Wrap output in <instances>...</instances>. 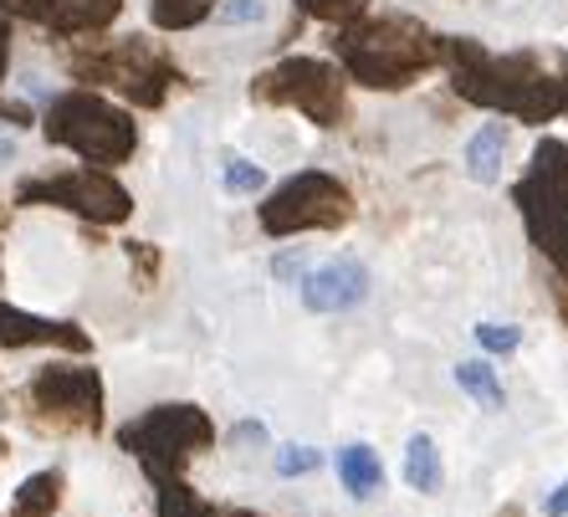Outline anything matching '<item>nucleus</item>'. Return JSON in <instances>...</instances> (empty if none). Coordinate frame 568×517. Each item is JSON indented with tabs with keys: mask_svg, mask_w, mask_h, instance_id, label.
<instances>
[{
	"mask_svg": "<svg viewBox=\"0 0 568 517\" xmlns=\"http://www.w3.org/2000/svg\"><path fill=\"white\" fill-rule=\"evenodd\" d=\"M440 67L450 72L456 98L487 113H503L517 123H554L564 113L568 98V57H554V67L538 52H491L487 41L476 37H446Z\"/></svg>",
	"mask_w": 568,
	"mask_h": 517,
	"instance_id": "1",
	"label": "nucleus"
},
{
	"mask_svg": "<svg viewBox=\"0 0 568 517\" xmlns=\"http://www.w3.org/2000/svg\"><path fill=\"white\" fill-rule=\"evenodd\" d=\"M446 37L430 31L410 11H358L354 21L333 27V57L344 78L369 93H405L425 72L440 67Z\"/></svg>",
	"mask_w": 568,
	"mask_h": 517,
	"instance_id": "2",
	"label": "nucleus"
},
{
	"mask_svg": "<svg viewBox=\"0 0 568 517\" xmlns=\"http://www.w3.org/2000/svg\"><path fill=\"white\" fill-rule=\"evenodd\" d=\"M72 78L88 88H108L133 108H164V98L180 88V67L164 47L149 37H123V41H82L67 52Z\"/></svg>",
	"mask_w": 568,
	"mask_h": 517,
	"instance_id": "3",
	"label": "nucleus"
},
{
	"mask_svg": "<svg viewBox=\"0 0 568 517\" xmlns=\"http://www.w3.org/2000/svg\"><path fill=\"white\" fill-rule=\"evenodd\" d=\"M41 133H47V144L72 149L82 164H98V170L129 164L133 149H139L133 113L119 103H108L93 88H72V93L52 98L47 113H41Z\"/></svg>",
	"mask_w": 568,
	"mask_h": 517,
	"instance_id": "4",
	"label": "nucleus"
},
{
	"mask_svg": "<svg viewBox=\"0 0 568 517\" xmlns=\"http://www.w3.org/2000/svg\"><path fill=\"white\" fill-rule=\"evenodd\" d=\"M513 205L528 226V241L568 282V139H542L528 174L513 185Z\"/></svg>",
	"mask_w": 568,
	"mask_h": 517,
	"instance_id": "5",
	"label": "nucleus"
},
{
	"mask_svg": "<svg viewBox=\"0 0 568 517\" xmlns=\"http://www.w3.org/2000/svg\"><path fill=\"white\" fill-rule=\"evenodd\" d=\"M252 103L262 108H297L317 129H344L348 123V78L338 62L323 57H282L266 72H256Z\"/></svg>",
	"mask_w": 568,
	"mask_h": 517,
	"instance_id": "6",
	"label": "nucleus"
},
{
	"mask_svg": "<svg viewBox=\"0 0 568 517\" xmlns=\"http://www.w3.org/2000/svg\"><path fill=\"white\" fill-rule=\"evenodd\" d=\"M215 425L200 405H154L139 420H129L119 430V446L144 466L149 477H185V466L200 452H211Z\"/></svg>",
	"mask_w": 568,
	"mask_h": 517,
	"instance_id": "7",
	"label": "nucleus"
},
{
	"mask_svg": "<svg viewBox=\"0 0 568 517\" xmlns=\"http://www.w3.org/2000/svg\"><path fill=\"white\" fill-rule=\"evenodd\" d=\"M354 190L338 180V174H323V170H303L282 180L272 195L262 200V221L266 236H307V231H344L354 221Z\"/></svg>",
	"mask_w": 568,
	"mask_h": 517,
	"instance_id": "8",
	"label": "nucleus"
},
{
	"mask_svg": "<svg viewBox=\"0 0 568 517\" xmlns=\"http://www.w3.org/2000/svg\"><path fill=\"white\" fill-rule=\"evenodd\" d=\"M21 405L41 430H98L103 425V379L88 364H52L41 369L27 389H21Z\"/></svg>",
	"mask_w": 568,
	"mask_h": 517,
	"instance_id": "9",
	"label": "nucleus"
},
{
	"mask_svg": "<svg viewBox=\"0 0 568 517\" xmlns=\"http://www.w3.org/2000/svg\"><path fill=\"white\" fill-rule=\"evenodd\" d=\"M16 205H57V211H72L93 226H119L129 221L133 195L98 164H78V170H57L41 174V180H27L16 190Z\"/></svg>",
	"mask_w": 568,
	"mask_h": 517,
	"instance_id": "10",
	"label": "nucleus"
},
{
	"mask_svg": "<svg viewBox=\"0 0 568 517\" xmlns=\"http://www.w3.org/2000/svg\"><path fill=\"white\" fill-rule=\"evenodd\" d=\"M123 0H0V16H21V21H37L41 31L52 37H98L119 21Z\"/></svg>",
	"mask_w": 568,
	"mask_h": 517,
	"instance_id": "11",
	"label": "nucleus"
},
{
	"mask_svg": "<svg viewBox=\"0 0 568 517\" xmlns=\"http://www.w3.org/2000/svg\"><path fill=\"white\" fill-rule=\"evenodd\" d=\"M369 287H374V277L358 256H333V262L313 266L303 277V307L307 313H323V318L354 313V307L369 297Z\"/></svg>",
	"mask_w": 568,
	"mask_h": 517,
	"instance_id": "12",
	"label": "nucleus"
},
{
	"mask_svg": "<svg viewBox=\"0 0 568 517\" xmlns=\"http://www.w3.org/2000/svg\"><path fill=\"white\" fill-rule=\"evenodd\" d=\"M0 344H6V348L47 344V348H72V354H88V348H93V338H88L78 323H52V318H37V313H21V307L0 303Z\"/></svg>",
	"mask_w": 568,
	"mask_h": 517,
	"instance_id": "13",
	"label": "nucleus"
},
{
	"mask_svg": "<svg viewBox=\"0 0 568 517\" xmlns=\"http://www.w3.org/2000/svg\"><path fill=\"white\" fill-rule=\"evenodd\" d=\"M507 149H513V129L503 119L497 123H481L466 144V174L476 185H497L503 180V164H507Z\"/></svg>",
	"mask_w": 568,
	"mask_h": 517,
	"instance_id": "14",
	"label": "nucleus"
},
{
	"mask_svg": "<svg viewBox=\"0 0 568 517\" xmlns=\"http://www.w3.org/2000/svg\"><path fill=\"white\" fill-rule=\"evenodd\" d=\"M338 481H344V491L354 497V503H374L384 491V462L374 446H364V440H354V446H344L338 452Z\"/></svg>",
	"mask_w": 568,
	"mask_h": 517,
	"instance_id": "15",
	"label": "nucleus"
},
{
	"mask_svg": "<svg viewBox=\"0 0 568 517\" xmlns=\"http://www.w3.org/2000/svg\"><path fill=\"white\" fill-rule=\"evenodd\" d=\"M405 481L420 497H436L446 487V466H440V452L430 436H410V446H405Z\"/></svg>",
	"mask_w": 568,
	"mask_h": 517,
	"instance_id": "16",
	"label": "nucleus"
},
{
	"mask_svg": "<svg viewBox=\"0 0 568 517\" xmlns=\"http://www.w3.org/2000/svg\"><path fill=\"white\" fill-rule=\"evenodd\" d=\"M62 507V472H37L21 481L11 503V517H52Z\"/></svg>",
	"mask_w": 568,
	"mask_h": 517,
	"instance_id": "17",
	"label": "nucleus"
},
{
	"mask_svg": "<svg viewBox=\"0 0 568 517\" xmlns=\"http://www.w3.org/2000/svg\"><path fill=\"white\" fill-rule=\"evenodd\" d=\"M456 385H462L481 410H507V389H503V379H497V369H491L487 358H466V364H456Z\"/></svg>",
	"mask_w": 568,
	"mask_h": 517,
	"instance_id": "18",
	"label": "nucleus"
},
{
	"mask_svg": "<svg viewBox=\"0 0 568 517\" xmlns=\"http://www.w3.org/2000/svg\"><path fill=\"white\" fill-rule=\"evenodd\" d=\"M215 0H149V21L159 31H190L200 21H211Z\"/></svg>",
	"mask_w": 568,
	"mask_h": 517,
	"instance_id": "19",
	"label": "nucleus"
},
{
	"mask_svg": "<svg viewBox=\"0 0 568 517\" xmlns=\"http://www.w3.org/2000/svg\"><path fill=\"white\" fill-rule=\"evenodd\" d=\"M159 517H215V507L205 497L190 491L185 477H159Z\"/></svg>",
	"mask_w": 568,
	"mask_h": 517,
	"instance_id": "20",
	"label": "nucleus"
},
{
	"mask_svg": "<svg viewBox=\"0 0 568 517\" xmlns=\"http://www.w3.org/2000/svg\"><path fill=\"white\" fill-rule=\"evenodd\" d=\"M221 185H225V195H256V190L266 185V170L252 160H225Z\"/></svg>",
	"mask_w": 568,
	"mask_h": 517,
	"instance_id": "21",
	"label": "nucleus"
},
{
	"mask_svg": "<svg viewBox=\"0 0 568 517\" xmlns=\"http://www.w3.org/2000/svg\"><path fill=\"white\" fill-rule=\"evenodd\" d=\"M297 11L313 16V21L338 27V21H354L358 11H369V0H297Z\"/></svg>",
	"mask_w": 568,
	"mask_h": 517,
	"instance_id": "22",
	"label": "nucleus"
},
{
	"mask_svg": "<svg viewBox=\"0 0 568 517\" xmlns=\"http://www.w3.org/2000/svg\"><path fill=\"white\" fill-rule=\"evenodd\" d=\"M476 344L487 348V354H513L523 344V333L513 323H476Z\"/></svg>",
	"mask_w": 568,
	"mask_h": 517,
	"instance_id": "23",
	"label": "nucleus"
},
{
	"mask_svg": "<svg viewBox=\"0 0 568 517\" xmlns=\"http://www.w3.org/2000/svg\"><path fill=\"white\" fill-rule=\"evenodd\" d=\"M211 16L221 21V27H252V21H262L266 16V6L262 0H221Z\"/></svg>",
	"mask_w": 568,
	"mask_h": 517,
	"instance_id": "24",
	"label": "nucleus"
},
{
	"mask_svg": "<svg viewBox=\"0 0 568 517\" xmlns=\"http://www.w3.org/2000/svg\"><path fill=\"white\" fill-rule=\"evenodd\" d=\"M317 462H323V456H317L313 446H282L277 452V477H307Z\"/></svg>",
	"mask_w": 568,
	"mask_h": 517,
	"instance_id": "25",
	"label": "nucleus"
},
{
	"mask_svg": "<svg viewBox=\"0 0 568 517\" xmlns=\"http://www.w3.org/2000/svg\"><path fill=\"white\" fill-rule=\"evenodd\" d=\"M129 262L139 266V282H144V287L159 277V252L149 246V241H129Z\"/></svg>",
	"mask_w": 568,
	"mask_h": 517,
	"instance_id": "26",
	"label": "nucleus"
},
{
	"mask_svg": "<svg viewBox=\"0 0 568 517\" xmlns=\"http://www.w3.org/2000/svg\"><path fill=\"white\" fill-rule=\"evenodd\" d=\"M277 277H282V282H292V277L303 282V277H307V256H303V252H297V256H282V262H277Z\"/></svg>",
	"mask_w": 568,
	"mask_h": 517,
	"instance_id": "27",
	"label": "nucleus"
},
{
	"mask_svg": "<svg viewBox=\"0 0 568 517\" xmlns=\"http://www.w3.org/2000/svg\"><path fill=\"white\" fill-rule=\"evenodd\" d=\"M548 517H568V477L554 487V497H548V507H542Z\"/></svg>",
	"mask_w": 568,
	"mask_h": 517,
	"instance_id": "28",
	"label": "nucleus"
},
{
	"mask_svg": "<svg viewBox=\"0 0 568 517\" xmlns=\"http://www.w3.org/2000/svg\"><path fill=\"white\" fill-rule=\"evenodd\" d=\"M6 62H11V16H0V78H6Z\"/></svg>",
	"mask_w": 568,
	"mask_h": 517,
	"instance_id": "29",
	"label": "nucleus"
},
{
	"mask_svg": "<svg viewBox=\"0 0 568 517\" xmlns=\"http://www.w3.org/2000/svg\"><path fill=\"white\" fill-rule=\"evenodd\" d=\"M0 119H11L16 129H21V123H31V113H27L21 103H0Z\"/></svg>",
	"mask_w": 568,
	"mask_h": 517,
	"instance_id": "30",
	"label": "nucleus"
},
{
	"mask_svg": "<svg viewBox=\"0 0 568 517\" xmlns=\"http://www.w3.org/2000/svg\"><path fill=\"white\" fill-rule=\"evenodd\" d=\"M554 303H558V318L568 323V282H564V277L554 282Z\"/></svg>",
	"mask_w": 568,
	"mask_h": 517,
	"instance_id": "31",
	"label": "nucleus"
},
{
	"mask_svg": "<svg viewBox=\"0 0 568 517\" xmlns=\"http://www.w3.org/2000/svg\"><path fill=\"white\" fill-rule=\"evenodd\" d=\"M215 517H262V513H252V507H225V513H215Z\"/></svg>",
	"mask_w": 568,
	"mask_h": 517,
	"instance_id": "32",
	"label": "nucleus"
},
{
	"mask_svg": "<svg viewBox=\"0 0 568 517\" xmlns=\"http://www.w3.org/2000/svg\"><path fill=\"white\" fill-rule=\"evenodd\" d=\"M16 154V144H6V139H0V160H11Z\"/></svg>",
	"mask_w": 568,
	"mask_h": 517,
	"instance_id": "33",
	"label": "nucleus"
},
{
	"mask_svg": "<svg viewBox=\"0 0 568 517\" xmlns=\"http://www.w3.org/2000/svg\"><path fill=\"white\" fill-rule=\"evenodd\" d=\"M564 113H568V98H564Z\"/></svg>",
	"mask_w": 568,
	"mask_h": 517,
	"instance_id": "34",
	"label": "nucleus"
}]
</instances>
